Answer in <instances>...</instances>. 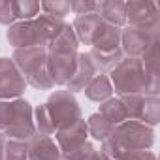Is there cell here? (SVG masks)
Listing matches in <instances>:
<instances>
[{"label":"cell","mask_w":160,"mask_h":160,"mask_svg":"<svg viewBox=\"0 0 160 160\" xmlns=\"http://www.w3.org/2000/svg\"><path fill=\"white\" fill-rule=\"evenodd\" d=\"M154 143V130L138 121H124L102 141V152L109 160H122L130 152L149 151Z\"/></svg>","instance_id":"6da1fadb"},{"label":"cell","mask_w":160,"mask_h":160,"mask_svg":"<svg viewBox=\"0 0 160 160\" xmlns=\"http://www.w3.org/2000/svg\"><path fill=\"white\" fill-rule=\"evenodd\" d=\"M34 124L36 132L43 136H53L60 126H66L77 119H81V108H79L75 96L68 91H55L45 104L34 109Z\"/></svg>","instance_id":"7a4b0ae2"},{"label":"cell","mask_w":160,"mask_h":160,"mask_svg":"<svg viewBox=\"0 0 160 160\" xmlns=\"http://www.w3.org/2000/svg\"><path fill=\"white\" fill-rule=\"evenodd\" d=\"M13 64L25 77L27 85L40 89V91H51L55 87L53 79L47 72V49L45 47H27V49H15L12 55Z\"/></svg>","instance_id":"3957f363"},{"label":"cell","mask_w":160,"mask_h":160,"mask_svg":"<svg viewBox=\"0 0 160 160\" xmlns=\"http://www.w3.org/2000/svg\"><path fill=\"white\" fill-rule=\"evenodd\" d=\"M109 81H111L113 92H117L119 96H128V94H143L145 96L147 72H145L141 58L124 57L109 72Z\"/></svg>","instance_id":"277c9868"},{"label":"cell","mask_w":160,"mask_h":160,"mask_svg":"<svg viewBox=\"0 0 160 160\" xmlns=\"http://www.w3.org/2000/svg\"><path fill=\"white\" fill-rule=\"evenodd\" d=\"M124 15L130 27L160 34V8L156 2H143V0L124 2Z\"/></svg>","instance_id":"5b68a950"},{"label":"cell","mask_w":160,"mask_h":160,"mask_svg":"<svg viewBox=\"0 0 160 160\" xmlns=\"http://www.w3.org/2000/svg\"><path fill=\"white\" fill-rule=\"evenodd\" d=\"M2 134L8 136L10 139H19V141H28L36 134L34 111L27 100H23V98L13 100V115H12L8 128Z\"/></svg>","instance_id":"8992f818"},{"label":"cell","mask_w":160,"mask_h":160,"mask_svg":"<svg viewBox=\"0 0 160 160\" xmlns=\"http://www.w3.org/2000/svg\"><path fill=\"white\" fill-rule=\"evenodd\" d=\"M6 38L10 42V45H13L15 49H27V47H47V40L38 25L36 19L32 21H19L13 23L8 32Z\"/></svg>","instance_id":"52a82bcc"},{"label":"cell","mask_w":160,"mask_h":160,"mask_svg":"<svg viewBox=\"0 0 160 160\" xmlns=\"http://www.w3.org/2000/svg\"><path fill=\"white\" fill-rule=\"evenodd\" d=\"M156 42H160V34H152L141 28L126 27L121 32V49L124 57H130V58H141Z\"/></svg>","instance_id":"ba28073f"},{"label":"cell","mask_w":160,"mask_h":160,"mask_svg":"<svg viewBox=\"0 0 160 160\" xmlns=\"http://www.w3.org/2000/svg\"><path fill=\"white\" fill-rule=\"evenodd\" d=\"M27 89V81L12 58H0V100H15Z\"/></svg>","instance_id":"9c48e42d"},{"label":"cell","mask_w":160,"mask_h":160,"mask_svg":"<svg viewBox=\"0 0 160 160\" xmlns=\"http://www.w3.org/2000/svg\"><path fill=\"white\" fill-rule=\"evenodd\" d=\"M87 121L85 119H77L66 126H60L57 132H55V138H57V145L60 149V154H68L72 152L73 149L81 147L85 141H87Z\"/></svg>","instance_id":"30bf717a"},{"label":"cell","mask_w":160,"mask_h":160,"mask_svg":"<svg viewBox=\"0 0 160 160\" xmlns=\"http://www.w3.org/2000/svg\"><path fill=\"white\" fill-rule=\"evenodd\" d=\"M98 68L92 60V57L89 53H79L77 55V66H75V72L72 75V79L66 83V91L75 94L79 91H85L89 87V83L98 75Z\"/></svg>","instance_id":"8fae6325"},{"label":"cell","mask_w":160,"mask_h":160,"mask_svg":"<svg viewBox=\"0 0 160 160\" xmlns=\"http://www.w3.org/2000/svg\"><path fill=\"white\" fill-rule=\"evenodd\" d=\"M27 149H28V160H62L60 149L51 139V136L36 132L27 141Z\"/></svg>","instance_id":"7c38bea8"},{"label":"cell","mask_w":160,"mask_h":160,"mask_svg":"<svg viewBox=\"0 0 160 160\" xmlns=\"http://www.w3.org/2000/svg\"><path fill=\"white\" fill-rule=\"evenodd\" d=\"M102 23L104 21L100 19L98 13L77 15L73 19V25H72L77 42L79 43H85V45H92V40H94V36H96V32H98V28H100Z\"/></svg>","instance_id":"4fadbf2b"},{"label":"cell","mask_w":160,"mask_h":160,"mask_svg":"<svg viewBox=\"0 0 160 160\" xmlns=\"http://www.w3.org/2000/svg\"><path fill=\"white\" fill-rule=\"evenodd\" d=\"M121 32L122 28L102 23L94 40H92V49L96 51H115L121 47Z\"/></svg>","instance_id":"5bb4252c"},{"label":"cell","mask_w":160,"mask_h":160,"mask_svg":"<svg viewBox=\"0 0 160 160\" xmlns=\"http://www.w3.org/2000/svg\"><path fill=\"white\" fill-rule=\"evenodd\" d=\"M96 13L100 15V19L104 23L119 27V28L126 23L124 2H121V0H104V2H96Z\"/></svg>","instance_id":"9a60e30c"},{"label":"cell","mask_w":160,"mask_h":160,"mask_svg":"<svg viewBox=\"0 0 160 160\" xmlns=\"http://www.w3.org/2000/svg\"><path fill=\"white\" fill-rule=\"evenodd\" d=\"M83 92H85V96H87L89 100L102 104V102H106V100L111 98L113 87H111V81H109V77H108L106 73H98L92 81L89 83V87H87Z\"/></svg>","instance_id":"2e32d148"},{"label":"cell","mask_w":160,"mask_h":160,"mask_svg":"<svg viewBox=\"0 0 160 160\" xmlns=\"http://www.w3.org/2000/svg\"><path fill=\"white\" fill-rule=\"evenodd\" d=\"M98 113H100L111 126H119V124H122L124 121H128V115H126V109H124V104L121 102V98H109V100L102 102Z\"/></svg>","instance_id":"e0dca14e"},{"label":"cell","mask_w":160,"mask_h":160,"mask_svg":"<svg viewBox=\"0 0 160 160\" xmlns=\"http://www.w3.org/2000/svg\"><path fill=\"white\" fill-rule=\"evenodd\" d=\"M89 55L92 57V60H94V64H96L100 73L102 72H111L124 58V53H122L121 47L115 49V51H96V49H91Z\"/></svg>","instance_id":"ac0fdd59"},{"label":"cell","mask_w":160,"mask_h":160,"mask_svg":"<svg viewBox=\"0 0 160 160\" xmlns=\"http://www.w3.org/2000/svg\"><path fill=\"white\" fill-rule=\"evenodd\" d=\"M113 128H115V126H111L100 113H92V115L89 117V121H87V132H89V136H92V138L98 139V141L108 139V138L111 136Z\"/></svg>","instance_id":"d6986e66"},{"label":"cell","mask_w":160,"mask_h":160,"mask_svg":"<svg viewBox=\"0 0 160 160\" xmlns=\"http://www.w3.org/2000/svg\"><path fill=\"white\" fill-rule=\"evenodd\" d=\"M158 121H160V102H158V96H145L139 122H143V124L152 128V126L158 124Z\"/></svg>","instance_id":"ffe728a7"},{"label":"cell","mask_w":160,"mask_h":160,"mask_svg":"<svg viewBox=\"0 0 160 160\" xmlns=\"http://www.w3.org/2000/svg\"><path fill=\"white\" fill-rule=\"evenodd\" d=\"M4 160H28L27 141L10 139L4 145Z\"/></svg>","instance_id":"44dd1931"},{"label":"cell","mask_w":160,"mask_h":160,"mask_svg":"<svg viewBox=\"0 0 160 160\" xmlns=\"http://www.w3.org/2000/svg\"><path fill=\"white\" fill-rule=\"evenodd\" d=\"M15 12H17V19L32 21L40 13V2H36V0H19V2H15Z\"/></svg>","instance_id":"7402d4cb"},{"label":"cell","mask_w":160,"mask_h":160,"mask_svg":"<svg viewBox=\"0 0 160 160\" xmlns=\"http://www.w3.org/2000/svg\"><path fill=\"white\" fill-rule=\"evenodd\" d=\"M40 10H43L45 15L55 17V19H62L68 12H70V2L64 0H51V2H40Z\"/></svg>","instance_id":"603a6c76"},{"label":"cell","mask_w":160,"mask_h":160,"mask_svg":"<svg viewBox=\"0 0 160 160\" xmlns=\"http://www.w3.org/2000/svg\"><path fill=\"white\" fill-rule=\"evenodd\" d=\"M17 23L15 0H0V25H13Z\"/></svg>","instance_id":"cb8c5ba5"},{"label":"cell","mask_w":160,"mask_h":160,"mask_svg":"<svg viewBox=\"0 0 160 160\" xmlns=\"http://www.w3.org/2000/svg\"><path fill=\"white\" fill-rule=\"evenodd\" d=\"M70 10L75 15H87V13H96V2L92 0H72Z\"/></svg>","instance_id":"d4e9b609"},{"label":"cell","mask_w":160,"mask_h":160,"mask_svg":"<svg viewBox=\"0 0 160 160\" xmlns=\"http://www.w3.org/2000/svg\"><path fill=\"white\" fill-rule=\"evenodd\" d=\"M13 115V100H0V132H4Z\"/></svg>","instance_id":"484cf974"},{"label":"cell","mask_w":160,"mask_h":160,"mask_svg":"<svg viewBox=\"0 0 160 160\" xmlns=\"http://www.w3.org/2000/svg\"><path fill=\"white\" fill-rule=\"evenodd\" d=\"M92 151H94V145H92V143H89V141H85L81 147H77V149H73L72 152L64 154V156H62V160H83V158H85V156H89Z\"/></svg>","instance_id":"4316f807"},{"label":"cell","mask_w":160,"mask_h":160,"mask_svg":"<svg viewBox=\"0 0 160 160\" xmlns=\"http://www.w3.org/2000/svg\"><path fill=\"white\" fill-rule=\"evenodd\" d=\"M122 160H156V156L151 151H136V152H130Z\"/></svg>","instance_id":"83f0119b"},{"label":"cell","mask_w":160,"mask_h":160,"mask_svg":"<svg viewBox=\"0 0 160 160\" xmlns=\"http://www.w3.org/2000/svg\"><path fill=\"white\" fill-rule=\"evenodd\" d=\"M83 160H109V158H108L102 151H96V149H94V151H92L89 156H85Z\"/></svg>","instance_id":"f1b7e54d"},{"label":"cell","mask_w":160,"mask_h":160,"mask_svg":"<svg viewBox=\"0 0 160 160\" xmlns=\"http://www.w3.org/2000/svg\"><path fill=\"white\" fill-rule=\"evenodd\" d=\"M4 145H6V139H4V134L0 132V160H4Z\"/></svg>","instance_id":"f546056e"}]
</instances>
